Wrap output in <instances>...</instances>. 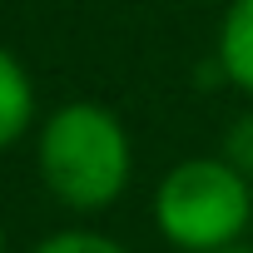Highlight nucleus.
I'll list each match as a JSON object with an SVG mask.
<instances>
[{"mask_svg": "<svg viewBox=\"0 0 253 253\" xmlns=\"http://www.w3.org/2000/svg\"><path fill=\"white\" fill-rule=\"evenodd\" d=\"M213 60H218V75L253 99V0H228L218 20V40H213Z\"/></svg>", "mask_w": 253, "mask_h": 253, "instance_id": "7ed1b4c3", "label": "nucleus"}, {"mask_svg": "<svg viewBox=\"0 0 253 253\" xmlns=\"http://www.w3.org/2000/svg\"><path fill=\"white\" fill-rule=\"evenodd\" d=\"M223 253H248V248H243V243H233V248H223Z\"/></svg>", "mask_w": 253, "mask_h": 253, "instance_id": "0eeeda50", "label": "nucleus"}, {"mask_svg": "<svg viewBox=\"0 0 253 253\" xmlns=\"http://www.w3.org/2000/svg\"><path fill=\"white\" fill-rule=\"evenodd\" d=\"M218 154L243 174V179H253V114H238L228 129H223V144H218Z\"/></svg>", "mask_w": 253, "mask_h": 253, "instance_id": "423d86ee", "label": "nucleus"}, {"mask_svg": "<svg viewBox=\"0 0 253 253\" xmlns=\"http://www.w3.org/2000/svg\"><path fill=\"white\" fill-rule=\"evenodd\" d=\"M0 253H5V228H0Z\"/></svg>", "mask_w": 253, "mask_h": 253, "instance_id": "6e6552de", "label": "nucleus"}, {"mask_svg": "<svg viewBox=\"0 0 253 253\" xmlns=\"http://www.w3.org/2000/svg\"><path fill=\"white\" fill-rule=\"evenodd\" d=\"M154 223L179 253H223L253 228V179L223 154L179 159L154 189Z\"/></svg>", "mask_w": 253, "mask_h": 253, "instance_id": "f03ea898", "label": "nucleus"}, {"mask_svg": "<svg viewBox=\"0 0 253 253\" xmlns=\"http://www.w3.org/2000/svg\"><path fill=\"white\" fill-rule=\"evenodd\" d=\"M129 174H134V149L109 104L70 99L45 119L40 179L65 209H75V213L109 209L129 189Z\"/></svg>", "mask_w": 253, "mask_h": 253, "instance_id": "f257e3e1", "label": "nucleus"}, {"mask_svg": "<svg viewBox=\"0 0 253 253\" xmlns=\"http://www.w3.org/2000/svg\"><path fill=\"white\" fill-rule=\"evenodd\" d=\"M35 119V84L25 75V65L0 50V149H10Z\"/></svg>", "mask_w": 253, "mask_h": 253, "instance_id": "20e7f679", "label": "nucleus"}, {"mask_svg": "<svg viewBox=\"0 0 253 253\" xmlns=\"http://www.w3.org/2000/svg\"><path fill=\"white\" fill-rule=\"evenodd\" d=\"M35 253H129V248H119L114 238H104L94 228H65V233H50Z\"/></svg>", "mask_w": 253, "mask_h": 253, "instance_id": "39448f33", "label": "nucleus"}]
</instances>
